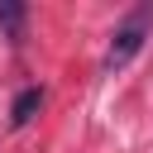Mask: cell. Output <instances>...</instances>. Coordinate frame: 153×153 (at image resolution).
I'll list each match as a JSON object with an SVG mask.
<instances>
[{
    "instance_id": "obj_1",
    "label": "cell",
    "mask_w": 153,
    "mask_h": 153,
    "mask_svg": "<svg viewBox=\"0 0 153 153\" xmlns=\"http://www.w3.org/2000/svg\"><path fill=\"white\" fill-rule=\"evenodd\" d=\"M148 33H153V5L129 10V14L115 24V33H110V48H105V72L129 67V62L139 57V48L148 43Z\"/></svg>"
},
{
    "instance_id": "obj_2",
    "label": "cell",
    "mask_w": 153,
    "mask_h": 153,
    "mask_svg": "<svg viewBox=\"0 0 153 153\" xmlns=\"http://www.w3.org/2000/svg\"><path fill=\"white\" fill-rule=\"evenodd\" d=\"M38 110H43V91H38V86H24V91L14 96V105H10V124H14V129H24Z\"/></svg>"
},
{
    "instance_id": "obj_3",
    "label": "cell",
    "mask_w": 153,
    "mask_h": 153,
    "mask_svg": "<svg viewBox=\"0 0 153 153\" xmlns=\"http://www.w3.org/2000/svg\"><path fill=\"white\" fill-rule=\"evenodd\" d=\"M24 14H29V10H24L19 0H0V29H5L10 38H19V33H24Z\"/></svg>"
}]
</instances>
